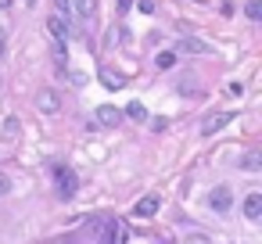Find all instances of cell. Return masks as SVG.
<instances>
[{
  "instance_id": "1",
  "label": "cell",
  "mask_w": 262,
  "mask_h": 244,
  "mask_svg": "<svg viewBox=\"0 0 262 244\" xmlns=\"http://www.w3.org/2000/svg\"><path fill=\"white\" fill-rule=\"evenodd\" d=\"M205 201H208V208H212V212H219V215H223V212H230V205H233V190H230L226 183H219V187H212V190H208V197H205Z\"/></svg>"
},
{
  "instance_id": "2",
  "label": "cell",
  "mask_w": 262,
  "mask_h": 244,
  "mask_svg": "<svg viewBox=\"0 0 262 244\" xmlns=\"http://www.w3.org/2000/svg\"><path fill=\"white\" fill-rule=\"evenodd\" d=\"M54 190H58L61 197H72V194L79 190L76 172H72V169H65V165H61V169H54Z\"/></svg>"
},
{
  "instance_id": "3",
  "label": "cell",
  "mask_w": 262,
  "mask_h": 244,
  "mask_svg": "<svg viewBox=\"0 0 262 244\" xmlns=\"http://www.w3.org/2000/svg\"><path fill=\"white\" fill-rule=\"evenodd\" d=\"M101 226H104V230L97 233V244H122V240H126V226H122L119 219H104Z\"/></svg>"
},
{
  "instance_id": "4",
  "label": "cell",
  "mask_w": 262,
  "mask_h": 244,
  "mask_svg": "<svg viewBox=\"0 0 262 244\" xmlns=\"http://www.w3.org/2000/svg\"><path fill=\"white\" fill-rule=\"evenodd\" d=\"M226 122H233V112H215V115H212V119L201 126V133H205V137H212V133H219Z\"/></svg>"
},
{
  "instance_id": "5",
  "label": "cell",
  "mask_w": 262,
  "mask_h": 244,
  "mask_svg": "<svg viewBox=\"0 0 262 244\" xmlns=\"http://www.w3.org/2000/svg\"><path fill=\"white\" fill-rule=\"evenodd\" d=\"M244 215H248L251 223L262 219V194H258V190H251V194L244 197Z\"/></svg>"
},
{
  "instance_id": "6",
  "label": "cell",
  "mask_w": 262,
  "mask_h": 244,
  "mask_svg": "<svg viewBox=\"0 0 262 244\" xmlns=\"http://www.w3.org/2000/svg\"><path fill=\"white\" fill-rule=\"evenodd\" d=\"M47 29H51V36H54V40H61V43H65V40H69V33H72V29H69V22H65L61 15H51V18H47Z\"/></svg>"
},
{
  "instance_id": "7",
  "label": "cell",
  "mask_w": 262,
  "mask_h": 244,
  "mask_svg": "<svg viewBox=\"0 0 262 244\" xmlns=\"http://www.w3.org/2000/svg\"><path fill=\"white\" fill-rule=\"evenodd\" d=\"M133 212H137V215H140V219H151V215H155V212H158V197H155V194H147V197H140V201H137V208H133Z\"/></svg>"
},
{
  "instance_id": "8",
  "label": "cell",
  "mask_w": 262,
  "mask_h": 244,
  "mask_svg": "<svg viewBox=\"0 0 262 244\" xmlns=\"http://www.w3.org/2000/svg\"><path fill=\"white\" fill-rule=\"evenodd\" d=\"M94 8H97V0H72V15L83 18V22L94 15Z\"/></svg>"
},
{
  "instance_id": "9",
  "label": "cell",
  "mask_w": 262,
  "mask_h": 244,
  "mask_svg": "<svg viewBox=\"0 0 262 244\" xmlns=\"http://www.w3.org/2000/svg\"><path fill=\"white\" fill-rule=\"evenodd\" d=\"M101 83H104V86H108V90H119V86H122V83H126V79H122V76H115V72H112V69H101Z\"/></svg>"
},
{
  "instance_id": "10",
  "label": "cell",
  "mask_w": 262,
  "mask_h": 244,
  "mask_svg": "<svg viewBox=\"0 0 262 244\" xmlns=\"http://www.w3.org/2000/svg\"><path fill=\"white\" fill-rule=\"evenodd\" d=\"M97 122H101V126H115V122H119V112L104 104V108H97Z\"/></svg>"
},
{
  "instance_id": "11",
  "label": "cell",
  "mask_w": 262,
  "mask_h": 244,
  "mask_svg": "<svg viewBox=\"0 0 262 244\" xmlns=\"http://www.w3.org/2000/svg\"><path fill=\"white\" fill-rule=\"evenodd\" d=\"M241 165H244V169H248V172H258V169H262V154H258V151H248V154H244V162H241Z\"/></svg>"
},
{
  "instance_id": "12",
  "label": "cell",
  "mask_w": 262,
  "mask_h": 244,
  "mask_svg": "<svg viewBox=\"0 0 262 244\" xmlns=\"http://www.w3.org/2000/svg\"><path fill=\"white\" fill-rule=\"evenodd\" d=\"M244 15H248L251 22H258V18H262V0H248V4H244Z\"/></svg>"
},
{
  "instance_id": "13",
  "label": "cell",
  "mask_w": 262,
  "mask_h": 244,
  "mask_svg": "<svg viewBox=\"0 0 262 244\" xmlns=\"http://www.w3.org/2000/svg\"><path fill=\"white\" fill-rule=\"evenodd\" d=\"M180 51H190V54H205L208 47H205L201 40H183V43H180Z\"/></svg>"
},
{
  "instance_id": "14",
  "label": "cell",
  "mask_w": 262,
  "mask_h": 244,
  "mask_svg": "<svg viewBox=\"0 0 262 244\" xmlns=\"http://www.w3.org/2000/svg\"><path fill=\"white\" fill-rule=\"evenodd\" d=\"M155 61H158V69H172V65H176V51H162Z\"/></svg>"
},
{
  "instance_id": "15",
  "label": "cell",
  "mask_w": 262,
  "mask_h": 244,
  "mask_svg": "<svg viewBox=\"0 0 262 244\" xmlns=\"http://www.w3.org/2000/svg\"><path fill=\"white\" fill-rule=\"evenodd\" d=\"M126 115H129V119H137V122H144V119H147V115H144V104H140V101H133V104L126 108Z\"/></svg>"
},
{
  "instance_id": "16",
  "label": "cell",
  "mask_w": 262,
  "mask_h": 244,
  "mask_svg": "<svg viewBox=\"0 0 262 244\" xmlns=\"http://www.w3.org/2000/svg\"><path fill=\"white\" fill-rule=\"evenodd\" d=\"M54 4H58V15L69 22V18H72V0H54Z\"/></svg>"
},
{
  "instance_id": "17",
  "label": "cell",
  "mask_w": 262,
  "mask_h": 244,
  "mask_svg": "<svg viewBox=\"0 0 262 244\" xmlns=\"http://www.w3.org/2000/svg\"><path fill=\"white\" fill-rule=\"evenodd\" d=\"M183 244H212V240H208V237H205V233H190V237H187V240H183Z\"/></svg>"
},
{
  "instance_id": "18",
  "label": "cell",
  "mask_w": 262,
  "mask_h": 244,
  "mask_svg": "<svg viewBox=\"0 0 262 244\" xmlns=\"http://www.w3.org/2000/svg\"><path fill=\"white\" fill-rule=\"evenodd\" d=\"M241 94H244L241 83H230V86H226V97H241Z\"/></svg>"
},
{
  "instance_id": "19",
  "label": "cell",
  "mask_w": 262,
  "mask_h": 244,
  "mask_svg": "<svg viewBox=\"0 0 262 244\" xmlns=\"http://www.w3.org/2000/svg\"><path fill=\"white\" fill-rule=\"evenodd\" d=\"M137 8H140L144 15H151V11H155V0H137Z\"/></svg>"
},
{
  "instance_id": "20",
  "label": "cell",
  "mask_w": 262,
  "mask_h": 244,
  "mask_svg": "<svg viewBox=\"0 0 262 244\" xmlns=\"http://www.w3.org/2000/svg\"><path fill=\"white\" fill-rule=\"evenodd\" d=\"M129 8H133V0H115V11H119V15H126Z\"/></svg>"
},
{
  "instance_id": "21",
  "label": "cell",
  "mask_w": 262,
  "mask_h": 244,
  "mask_svg": "<svg viewBox=\"0 0 262 244\" xmlns=\"http://www.w3.org/2000/svg\"><path fill=\"white\" fill-rule=\"evenodd\" d=\"M8 190H11V180H8V176H0V194H8Z\"/></svg>"
},
{
  "instance_id": "22",
  "label": "cell",
  "mask_w": 262,
  "mask_h": 244,
  "mask_svg": "<svg viewBox=\"0 0 262 244\" xmlns=\"http://www.w3.org/2000/svg\"><path fill=\"white\" fill-rule=\"evenodd\" d=\"M11 4H15V0H0V8H4V11H8V8H11Z\"/></svg>"
},
{
  "instance_id": "23",
  "label": "cell",
  "mask_w": 262,
  "mask_h": 244,
  "mask_svg": "<svg viewBox=\"0 0 262 244\" xmlns=\"http://www.w3.org/2000/svg\"><path fill=\"white\" fill-rule=\"evenodd\" d=\"M0 47H4V33H0Z\"/></svg>"
},
{
  "instance_id": "24",
  "label": "cell",
  "mask_w": 262,
  "mask_h": 244,
  "mask_svg": "<svg viewBox=\"0 0 262 244\" xmlns=\"http://www.w3.org/2000/svg\"><path fill=\"white\" fill-rule=\"evenodd\" d=\"M26 4H29V8H33V4H36V0H26Z\"/></svg>"
}]
</instances>
